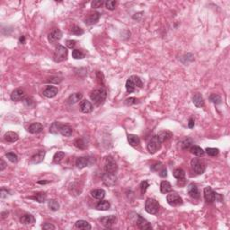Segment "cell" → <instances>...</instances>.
<instances>
[{"label": "cell", "mask_w": 230, "mask_h": 230, "mask_svg": "<svg viewBox=\"0 0 230 230\" xmlns=\"http://www.w3.org/2000/svg\"><path fill=\"white\" fill-rule=\"evenodd\" d=\"M107 97V92L103 87H100L92 91L90 94V98L93 102H95L97 105H100L104 102L105 99Z\"/></svg>", "instance_id": "cell-1"}, {"label": "cell", "mask_w": 230, "mask_h": 230, "mask_svg": "<svg viewBox=\"0 0 230 230\" xmlns=\"http://www.w3.org/2000/svg\"><path fill=\"white\" fill-rule=\"evenodd\" d=\"M142 86H143V82L140 77L137 76L129 77L126 82V90L128 93H133L137 88H141Z\"/></svg>", "instance_id": "cell-2"}, {"label": "cell", "mask_w": 230, "mask_h": 230, "mask_svg": "<svg viewBox=\"0 0 230 230\" xmlns=\"http://www.w3.org/2000/svg\"><path fill=\"white\" fill-rule=\"evenodd\" d=\"M68 58V50L62 45H58L53 53V59L55 62H62Z\"/></svg>", "instance_id": "cell-3"}, {"label": "cell", "mask_w": 230, "mask_h": 230, "mask_svg": "<svg viewBox=\"0 0 230 230\" xmlns=\"http://www.w3.org/2000/svg\"><path fill=\"white\" fill-rule=\"evenodd\" d=\"M159 202L156 200L152 198L147 199L146 203H145V210L147 213L152 214V215L156 214L159 211Z\"/></svg>", "instance_id": "cell-4"}, {"label": "cell", "mask_w": 230, "mask_h": 230, "mask_svg": "<svg viewBox=\"0 0 230 230\" xmlns=\"http://www.w3.org/2000/svg\"><path fill=\"white\" fill-rule=\"evenodd\" d=\"M161 145L162 142L157 138V136H154L147 143V150L150 154H155L161 148Z\"/></svg>", "instance_id": "cell-5"}, {"label": "cell", "mask_w": 230, "mask_h": 230, "mask_svg": "<svg viewBox=\"0 0 230 230\" xmlns=\"http://www.w3.org/2000/svg\"><path fill=\"white\" fill-rule=\"evenodd\" d=\"M117 164L115 160L112 156H107L105 159V164H104V172L105 173H111V174H115L117 171Z\"/></svg>", "instance_id": "cell-6"}, {"label": "cell", "mask_w": 230, "mask_h": 230, "mask_svg": "<svg viewBox=\"0 0 230 230\" xmlns=\"http://www.w3.org/2000/svg\"><path fill=\"white\" fill-rule=\"evenodd\" d=\"M191 166H192V170L197 174H202L206 170V166L204 163L198 158H193L191 161Z\"/></svg>", "instance_id": "cell-7"}, {"label": "cell", "mask_w": 230, "mask_h": 230, "mask_svg": "<svg viewBox=\"0 0 230 230\" xmlns=\"http://www.w3.org/2000/svg\"><path fill=\"white\" fill-rule=\"evenodd\" d=\"M166 200H167L168 204L172 207H178V206L183 205V199L180 197V195H178L177 193H174V192L168 194L166 196Z\"/></svg>", "instance_id": "cell-8"}, {"label": "cell", "mask_w": 230, "mask_h": 230, "mask_svg": "<svg viewBox=\"0 0 230 230\" xmlns=\"http://www.w3.org/2000/svg\"><path fill=\"white\" fill-rule=\"evenodd\" d=\"M136 218H137L136 224L140 229H152V226L150 225V223L144 217H141L140 215L136 214Z\"/></svg>", "instance_id": "cell-9"}, {"label": "cell", "mask_w": 230, "mask_h": 230, "mask_svg": "<svg viewBox=\"0 0 230 230\" xmlns=\"http://www.w3.org/2000/svg\"><path fill=\"white\" fill-rule=\"evenodd\" d=\"M62 37V32L58 28H55L54 30H52L49 35H48V39H49V41L51 43H55L56 41H59L60 39Z\"/></svg>", "instance_id": "cell-10"}, {"label": "cell", "mask_w": 230, "mask_h": 230, "mask_svg": "<svg viewBox=\"0 0 230 230\" xmlns=\"http://www.w3.org/2000/svg\"><path fill=\"white\" fill-rule=\"evenodd\" d=\"M117 221V217L114 215H110L107 217H103L100 218V222L105 227H112Z\"/></svg>", "instance_id": "cell-11"}, {"label": "cell", "mask_w": 230, "mask_h": 230, "mask_svg": "<svg viewBox=\"0 0 230 230\" xmlns=\"http://www.w3.org/2000/svg\"><path fill=\"white\" fill-rule=\"evenodd\" d=\"M25 97V92L21 88L14 90L11 94V100L14 102H19L21 100H24Z\"/></svg>", "instance_id": "cell-12"}, {"label": "cell", "mask_w": 230, "mask_h": 230, "mask_svg": "<svg viewBox=\"0 0 230 230\" xmlns=\"http://www.w3.org/2000/svg\"><path fill=\"white\" fill-rule=\"evenodd\" d=\"M79 107H80V111L83 113H90L93 112L94 106L88 100H82L80 101L79 103Z\"/></svg>", "instance_id": "cell-13"}, {"label": "cell", "mask_w": 230, "mask_h": 230, "mask_svg": "<svg viewBox=\"0 0 230 230\" xmlns=\"http://www.w3.org/2000/svg\"><path fill=\"white\" fill-rule=\"evenodd\" d=\"M204 198L207 202H214L216 199V192H214L211 187H205L204 188Z\"/></svg>", "instance_id": "cell-14"}, {"label": "cell", "mask_w": 230, "mask_h": 230, "mask_svg": "<svg viewBox=\"0 0 230 230\" xmlns=\"http://www.w3.org/2000/svg\"><path fill=\"white\" fill-rule=\"evenodd\" d=\"M45 156V151L44 150H39L36 154H34L31 158V164L36 165L41 162H42L44 159Z\"/></svg>", "instance_id": "cell-15"}, {"label": "cell", "mask_w": 230, "mask_h": 230, "mask_svg": "<svg viewBox=\"0 0 230 230\" xmlns=\"http://www.w3.org/2000/svg\"><path fill=\"white\" fill-rule=\"evenodd\" d=\"M187 192L188 194L193 199H199L200 198V192H199L198 187L194 183H191L189 184L188 188H187Z\"/></svg>", "instance_id": "cell-16"}, {"label": "cell", "mask_w": 230, "mask_h": 230, "mask_svg": "<svg viewBox=\"0 0 230 230\" xmlns=\"http://www.w3.org/2000/svg\"><path fill=\"white\" fill-rule=\"evenodd\" d=\"M90 164H91V161H90L89 157H87V156L78 157L76 161V166L79 169H83L85 167L89 166Z\"/></svg>", "instance_id": "cell-17"}, {"label": "cell", "mask_w": 230, "mask_h": 230, "mask_svg": "<svg viewBox=\"0 0 230 230\" xmlns=\"http://www.w3.org/2000/svg\"><path fill=\"white\" fill-rule=\"evenodd\" d=\"M42 130H43V125L39 122L32 123L28 128V131L32 134H38V133H41Z\"/></svg>", "instance_id": "cell-18"}, {"label": "cell", "mask_w": 230, "mask_h": 230, "mask_svg": "<svg viewBox=\"0 0 230 230\" xmlns=\"http://www.w3.org/2000/svg\"><path fill=\"white\" fill-rule=\"evenodd\" d=\"M100 18V13L98 12H95V13L90 14L89 15L85 18V24L88 25H92L96 24Z\"/></svg>", "instance_id": "cell-19"}, {"label": "cell", "mask_w": 230, "mask_h": 230, "mask_svg": "<svg viewBox=\"0 0 230 230\" xmlns=\"http://www.w3.org/2000/svg\"><path fill=\"white\" fill-rule=\"evenodd\" d=\"M58 92V90L57 87H55V86H47V88L43 91L42 94L47 98H53V97L57 96Z\"/></svg>", "instance_id": "cell-20"}, {"label": "cell", "mask_w": 230, "mask_h": 230, "mask_svg": "<svg viewBox=\"0 0 230 230\" xmlns=\"http://www.w3.org/2000/svg\"><path fill=\"white\" fill-rule=\"evenodd\" d=\"M192 102L194 103V105L197 107V108H201L204 106V99L202 96L200 94V93H197L195 94L193 97H192Z\"/></svg>", "instance_id": "cell-21"}, {"label": "cell", "mask_w": 230, "mask_h": 230, "mask_svg": "<svg viewBox=\"0 0 230 230\" xmlns=\"http://www.w3.org/2000/svg\"><path fill=\"white\" fill-rule=\"evenodd\" d=\"M4 139H5V140L9 142V143H14V142H15V141H17L19 140V136H18L17 133H15V132L8 131V132H7L5 134Z\"/></svg>", "instance_id": "cell-22"}, {"label": "cell", "mask_w": 230, "mask_h": 230, "mask_svg": "<svg viewBox=\"0 0 230 230\" xmlns=\"http://www.w3.org/2000/svg\"><path fill=\"white\" fill-rule=\"evenodd\" d=\"M20 222L24 225H32L35 222V218L31 214H25L20 218Z\"/></svg>", "instance_id": "cell-23"}, {"label": "cell", "mask_w": 230, "mask_h": 230, "mask_svg": "<svg viewBox=\"0 0 230 230\" xmlns=\"http://www.w3.org/2000/svg\"><path fill=\"white\" fill-rule=\"evenodd\" d=\"M82 98H83V95L81 93H75V94H72L68 99V102L69 104H74V103H77L79 101H82Z\"/></svg>", "instance_id": "cell-24"}, {"label": "cell", "mask_w": 230, "mask_h": 230, "mask_svg": "<svg viewBox=\"0 0 230 230\" xmlns=\"http://www.w3.org/2000/svg\"><path fill=\"white\" fill-rule=\"evenodd\" d=\"M172 185L170 184L169 182L167 181H163L161 182V184H160V192L164 194L168 193V192H172Z\"/></svg>", "instance_id": "cell-25"}, {"label": "cell", "mask_w": 230, "mask_h": 230, "mask_svg": "<svg viewBox=\"0 0 230 230\" xmlns=\"http://www.w3.org/2000/svg\"><path fill=\"white\" fill-rule=\"evenodd\" d=\"M102 179H103L104 183L107 184V185H112V184H114L115 182H116L115 174H111V173H104Z\"/></svg>", "instance_id": "cell-26"}, {"label": "cell", "mask_w": 230, "mask_h": 230, "mask_svg": "<svg viewBox=\"0 0 230 230\" xmlns=\"http://www.w3.org/2000/svg\"><path fill=\"white\" fill-rule=\"evenodd\" d=\"M128 141L129 143V145L132 146V147H137V146H139L140 143V138H139L137 135L134 134L128 135Z\"/></svg>", "instance_id": "cell-27"}, {"label": "cell", "mask_w": 230, "mask_h": 230, "mask_svg": "<svg viewBox=\"0 0 230 230\" xmlns=\"http://www.w3.org/2000/svg\"><path fill=\"white\" fill-rule=\"evenodd\" d=\"M91 196L97 200H102L105 197V192L102 189H96L91 192Z\"/></svg>", "instance_id": "cell-28"}, {"label": "cell", "mask_w": 230, "mask_h": 230, "mask_svg": "<svg viewBox=\"0 0 230 230\" xmlns=\"http://www.w3.org/2000/svg\"><path fill=\"white\" fill-rule=\"evenodd\" d=\"M75 226H76L77 228H79V229L90 230L92 228L91 225L85 220H77L76 224H75Z\"/></svg>", "instance_id": "cell-29"}, {"label": "cell", "mask_w": 230, "mask_h": 230, "mask_svg": "<svg viewBox=\"0 0 230 230\" xmlns=\"http://www.w3.org/2000/svg\"><path fill=\"white\" fill-rule=\"evenodd\" d=\"M156 136H157V138L160 140V141L163 143V142H165V141H166L167 140L171 139L172 137V132H170V131H167V130H166V131H161V132H159Z\"/></svg>", "instance_id": "cell-30"}, {"label": "cell", "mask_w": 230, "mask_h": 230, "mask_svg": "<svg viewBox=\"0 0 230 230\" xmlns=\"http://www.w3.org/2000/svg\"><path fill=\"white\" fill-rule=\"evenodd\" d=\"M61 126H62V124L59 122H54L50 127V132L51 134H58L60 131Z\"/></svg>", "instance_id": "cell-31"}, {"label": "cell", "mask_w": 230, "mask_h": 230, "mask_svg": "<svg viewBox=\"0 0 230 230\" xmlns=\"http://www.w3.org/2000/svg\"><path fill=\"white\" fill-rule=\"evenodd\" d=\"M72 132H73V129L71 127H69L68 125H63L62 124V126L60 128V131H59L60 134L64 137H70L72 135Z\"/></svg>", "instance_id": "cell-32"}, {"label": "cell", "mask_w": 230, "mask_h": 230, "mask_svg": "<svg viewBox=\"0 0 230 230\" xmlns=\"http://www.w3.org/2000/svg\"><path fill=\"white\" fill-rule=\"evenodd\" d=\"M172 175H173L174 178H176V179L178 180L184 179V177H185V172H184V170L182 169V168H176V169L172 172Z\"/></svg>", "instance_id": "cell-33"}, {"label": "cell", "mask_w": 230, "mask_h": 230, "mask_svg": "<svg viewBox=\"0 0 230 230\" xmlns=\"http://www.w3.org/2000/svg\"><path fill=\"white\" fill-rule=\"evenodd\" d=\"M190 150H191V153L193 154L196 156H204L205 154L204 150L201 147H199V146H192L190 148Z\"/></svg>", "instance_id": "cell-34"}, {"label": "cell", "mask_w": 230, "mask_h": 230, "mask_svg": "<svg viewBox=\"0 0 230 230\" xmlns=\"http://www.w3.org/2000/svg\"><path fill=\"white\" fill-rule=\"evenodd\" d=\"M111 207V204L108 200H101L98 204L96 205V210L98 211H108Z\"/></svg>", "instance_id": "cell-35"}, {"label": "cell", "mask_w": 230, "mask_h": 230, "mask_svg": "<svg viewBox=\"0 0 230 230\" xmlns=\"http://www.w3.org/2000/svg\"><path fill=\"white\" fill-rule=\"evenodd\" d=\"M30 199H33L40 203H42V202H45V200H46V193L38 192V193H35L33 197H30Z\"/></svg>", "instance_id": "cell-36"}, {"label": "cell", "mask_w": 230, "mask_h": 230, "mask_svg": "<svg viewBox=\"0 0 230 230\" xmlns=\"http://www.w3.org/2000/svg\"><path fill=\"white\" fill-rule=\"evenodd\" d=\"M48 206H49L50 210L52 211H57L59 209V203L55 200H50L48 201Z\"/></svg>", "instance_id": "cell-37"}, {"label": "cell", "mask_w": 230, "mask_h": 230, "mask_svg": "<svg viewBox=\"0 0 230 230\" xmlns=\"http://www.w3.org/2000/svg\"><path fill=\"white\" fill-rule=\"evenodd\" d=\"M72 57L75 59H82L85 58V53L80 50H73L72 51Z\"/></svg>", "instance_id": "cell-38"}, {"label": "cell", "mask_w": 230, "mask_h": 230, "mask_svg": "<svg viewBox=\"0 0 230 230\" xmlns=\"http://www.w3.org/2000/svg\"><path fill=\"white\" fill-rule=\"evenodd\" d=\"M65 157V153L64 152H62V151H58L57 153L54 155V156H53V162L54 163H60V161L63 159Z\"/></svg>", "instance_id": "cell-39"}, {"label": "cell", "mask_w": 230, "mask_h": 230, "mask_svg": "<svg viewBox=\"0 0 230 230\" xmlns=\"http://www.w3.org/2000/svg\"><path fill=\"white\" fill-rule=\"evenodd\" d=\"M206 153L208 154L211 156H216L219 153V149L218 148H215V147H208L206 148Z\"/></svg>", "instance_id": "cell-40"}, {"label": "cell", "mask_w": 230, "mask_h": 230, "mask_svg": "<svg viewBox=\"0 0 230 230\" xmlns=\"http://www.w3.org/2000/svg\"><path fill=\"white\" fill-rule=\"evenodd\" d=\"M210 100H211V102L215 103V104H220L222 102L221 97L218 95H216V94H213V95L210 96Z\"/></svg>", "instance_id": "cell-41"}, {"label": "cell", "mask_w": 230, "mask_h": 230, "mask_svg": "<svg viewBox=\"0 0 230 230\" xmlns=\"http://www.w3.org/2000/svg\"><path fill=\"white\" fill-rule=\"evenodd\" d=\"M70 32L72 34H75V35H82V34L84 33L83 29H82V28H80L79 26H77V25L72 26Z\"/></svg>", "instance_id": "cell-42"}, {"label": "cell", "mask_w": 230, "mask_h": 230, "mask_svg": "<svg viewBox=\"0 0 230 230\" xmlns=\"http://www.w3.org/2000/svg\"><path fill=\"white\" fill-rule=\"evenodd\" d=\"M6 156L7 157V159L9 160L10 162L12 163H16L18 161V156L16 154L13 153V152H9V153L6 154Z\"/></svg>", "instance_id": "cell-43"}, {"label": "cell", "mask_w": 230, "mask_h": 230, "mask_svg": "<svg viewBox=\"0 0 230 230\" xmlns=\"http://www.w3.org/2000/svg\"><path fill=\"white\" fill-rule=\"evenodd\" d=\"M116 5H117V2L113 1V0H108V1L105 2V7L108 10H111V11L114 10Z\"/></svg>", "instance_id": "cell-44"}, {"label": "cell", "mask_w": 230, "mask_h": 230, "mask_svg": "<svg viewBox=\"0 0 230 230\" xmlns=\"http://www.w3.org/2000/svg\"><path fill=\"white\" fill-rule=\"evenodd\" d=\"M75 146L77 147V148H80V149H85V147H86V144L85 143V141L82 140V139H77L75 140L74 142Z\"/></svg>", "instance_id": "cell-45"}, {"label": "cell", "mask_w": 230, "mask_h": 230, "mask_svg": "<svg viewBox=\"0 0 230 230\" xmlns=\"http://www.w3.org/2000/svg\"><path fill=\"white\" fill-rule=\"evenodd\" d=\"M192 144H193V142H192V140L191 139H186V140H184L183 142L182 147H183V149H190V148L193 146Z\"/></svg>", "instance_id": "cell-46"}, {"label": "cell", "mask_w": 230, "mask_h": 230, "mask_svg": "<svg viewBox=\"0 0 230 230\" xmlns=\"http://www.w3.org/2000/svg\"><path fill=\"white\" fill-rule=\"evenodd\" d=\"M162 168H164V166H163V164L162 163H156V164H154L151 166V170H153L155 172H158L160 171Z\"/></svg>", "instance_id": "cell-47"}, {"label": "cell", "mask_w": 230, "mask_h": 230, "mask_svg": "<svg viewBox=\"0 0 230 230\" xmlns=\"http://www.w3.org/2000/svg\"><path fill=\"white\" fill-rule=\"evenodd\" d=\"M103 4H105V2L103 0H95L92 2V7L93 8H98V7H102Z\"/></svg>", "instance_id": "cell-48"}, {"label": "cell", "mask_w": 230, "mask_h": 230, "mask_svg": "<svg viewBox=\"0 0 230 230\" xmlns=\"http://www.w3.org/2000/svg\"><path fill=\"white\" fill-rule=\"evenodd\" d=\"M96 78H97V82L100 85H103V74L100 71L96 72Z\"/></svg>", "instance_id": "cell-49"}, {"label": "cell", "mask_w": 230, "mask_h": 230, "mask_svg": "<svg viewBox=\"0 0 230 230\" xmlns=\"http://www.w3.org/2000/svg\"><path fill=\"white\" fill-rule=\"evenodd\" d=\"M137 102H138V99L135 98V97H130V98H128V99L125 100V103H126L127 105L135 104V103H137Z\"/></svg>", "instance_id": "cell-50"}, {"label": "cell", "mask_w": 230, "mask_h": 230, "mask_svg": "<svg viewBox=\"0 0 230 230\" xmlns=\"http://www.w3.org/2000/svg\"><path fill=\"white\" fill-rule=\"evenodd\" d=\"M148 183H147V181H143L142 183H140V189H141V192L144 194L146 191H147V187H148Z\"/></svg>", "instance_id": "cell-51"}, {"label": "cell", "mask_w": 230, "mask_h": 230, "mask_svg": "<svg viewBox=\"0 0 230 230\" xmlns=\"http://www.w3.org/2000/svg\"><path fill=\"white\" fill-rule=\"evenodd\" d=\"M66 44H67V46H68L69 49H73V48L76 46V41H74V40H68V41H66Z\"/></svg>", "instance_id": "cell-52"}, {"label": "cell", "mask_w": 230, "mask_h": 230, "mask_svg": "<svg viewBox=\"0 0 230 230\" xmlns=\"http://www.w3.org/2000/svg\"><path fill=\"white\" fill-rule=\"evenodd\" d=\"M42 228L45 230H51V229H55V227L51 223H45L42 226Z\"/></svg>", "instance_id": "cell-53"}, {"label": "cell", "mask_w": 230, "mask_h": 230, "mask_svg": "<svg viewBox=\"0 0 230 230\" xmlns=\"http://www.w3.org/2000/svg\"><path fill=\"white\" fill-rule=\"evenodd\" d=\"M24 102H25V104L27 105V106H31V103L33 104V102H32V98H30V97H27V98H25L24 99Z\"/></svg>", "instance_id": "cell-54"}, {"label": "cell", "mask_w": 230, "mask_h": 230, "mask_svg": "<svg viewBox=\"0 0 230 230\" xmlns=\"http://www.w3.org/2000/svg\"><path fill=\"white\" fill-rule=\"evenodd\" d=\"M159 175L161 176V177H163V178H165V177L167 176V171H166V167H164V168H162V169L160 170Z\"/></svg>", "instance_id": "cell-55"}, {"label": "cell", "mask_w": 230, "mask_h": 230, "mask_svg": "<svg viewBox=\"0 0 230 230\" xmlns=\"http://www.w3.org/2000/svg\"><path fill=\"white\" fill-rule=\"evenodd\" d=\"M194 125H195V121H194L193 118H191V119L189 120V122H188V127L190 129H192L194 127Z\"/></svg>", "instance_id": "cell-56"}, {"label": "cell", "mask_w": 230, "mask_h": 230, "mask_svg": "<svg viewBox=\"0 0 230 230\" xmlns=\"http://www.w3.org/2000/svg\"><path fill=\"white\" fill-rule=\"evenodd\" d=\"M6 166H7V164L5 163V161L3 159L0 160V170L1 171H3L5 168H6Z\"/></svg>", "instance_id": "cell-57"}, {"label": "cell", "mask_w": 230, "mask_h": 230, "mask_svg": "<svg viewBox=\"0 0 230 230\" xmlns=\"http://www.w3.org/2000/svg\"><path fill=\"white\" fill-rule=\"evenodd\" d=\"M7 193H8V191L3 188V189L1 190V198H5V197H7Z\"/></svg>", "instance_id": "cell-58"}, {"label": "cell", "mask_w": 230, "mask_h": 230, "mask_svg": "<svg viewBox=\"0 0 230 230\" xmlns=\"http://www.w3.org/2000/svg\"><path fill=\"white\" fill-rule=\"evenodd\" d=\"M50 182L49 181H39V184H46V183H49Z\"/></svg>", "instance_id": "cell-59"}, {"label": "cell", "mask_w": 230, "mask_h": 230, "mask_svg": "<svg viewBox=\"0 0 230 230\" xmlns=\"http://www.w3.org/2000/svg\"><path fill=\"white\" fill-rule=\"evenodd\" d=\"M20 42H21L22 44H24V43L25 42V36H22V37L20 38Z\"/></svg>", "instance_id": "cell-60"}]
</instances>
